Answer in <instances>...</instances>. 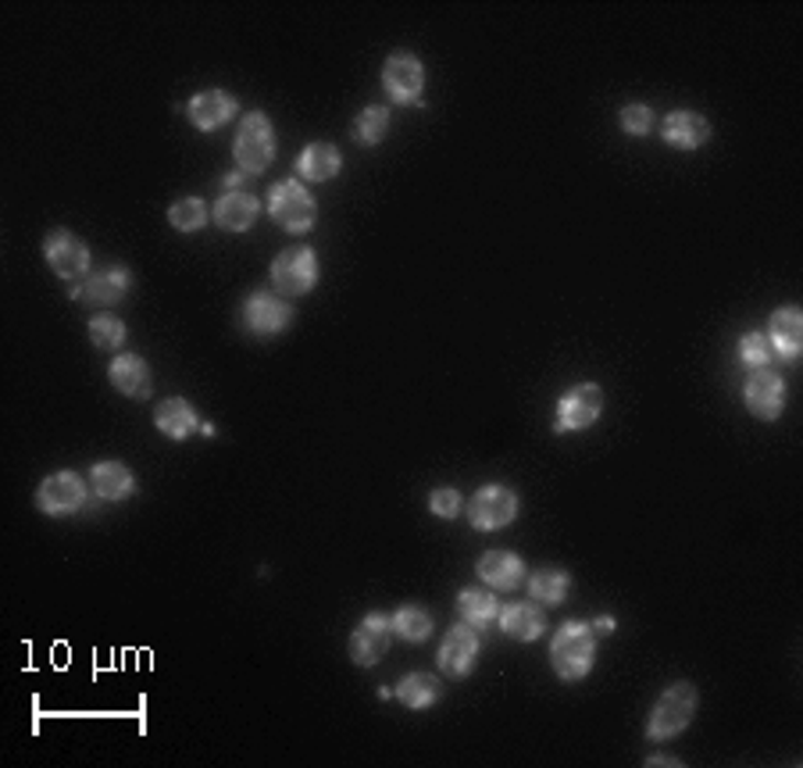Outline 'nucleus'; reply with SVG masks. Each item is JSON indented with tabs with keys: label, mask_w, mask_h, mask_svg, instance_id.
I'll use <instances>...</instances> for the list:
<instances>
[{
	"label": "nucleus",
	"mask_w": 803,
	"mask_h": 768,
	"mask_svg": "<svg viewBox=\"0 0 803 768\" xmlns=\"http://www.w3.org/2000/svg\"><path fill=\"white\" fill-rule=\"evenodd\" d=\"M696 715V686L693 683H672L654 704V715L646 722L650 740H672L689 726Z\"/></svg>",
	"instance_id": "nucleus-3"
},
{
	"label": "nucleus",
	"mask_w": 803,
	"mask_h": 768,
	"mask_svg": "<svg viewBox=\"0 0 803 768\" xmlns=\"http://www.w3.org/2000/svg\"><path fill=\"white\" fill-rule=\"evenodd\" d=\"M43 258H47L54 273L68 282H83L89 276V250L83 247V239L72 236L68 230H51L43 236Z\"/></svg>",
	"instance_id": "nucleus-9"
},
{
	"label": "nucleus",
	"mask_w": 803,
	"mask_h": 768,
	"mask_svg": "<svg viewBox=\"0 0 803 768\" xmlns=\"http://www.w3.org/2000/svg\"><path fill=\"white\" fill-rule=\"evenodd\" d=\"M621 129H625L629 137H646V132L654 129V108H646V104H629V108H621Z\"/></svg>",
	"instance_id": "nucleus-34"
},
{
	"label": "nucleus",
	"mask_w": 803,
	"mask_h": 768,
	"mask_svg": "<svg viewBox=\"0 0 803 768\" xmlns=\"http://www.w3.org/2000/svg\"><path fill=\"white\" fill-rule=\"evenodd\" d=\"M236 115V97H229L225 89H204V94H193L186 104V118L196 129H218Z\"/></svg>",
	"instance_id": "nucleus-16"
},
{
	"label": "nucleus",
	"mask_w": 803,
	"mask_h": 768,
	"mask_svg": "<svg viewBox=\"0 0 803 768\" xmlns=\"http://www.w3.org/2000/svg\"><path fill=\"white\" fill-rule=\"evenodd\" d=\"M340 169H343V158H340L336 143H325V140L308 143L297 154V172H300V179H308V183H329Z\"/></svg>",
	"instance_id": "nucleus-20"
},
{
	"label": "nucleus",
	"mask_w": 803,
	"mask_h": 768,
	"mask_svg": "<svg viewBox=\"0 0 803 768\" xmlns=\"http://www.w3.org/2000/svg\"><path fill=\"white\" fill-rule=\"evenodd\" d=\"M661 137L668 140L672 147H678V150H696V147H704L710 140V122L700 111L682 108V111H672L668 118H664Z\"/></svg>",
	"instance_id": "nucleus-17"
},
{
	"label": "nucleus",
	"mask_w": 803,
	"mask_h": 768,
	"mask_svg": "<svg viewBox=\"0 0 803 768\" xmlns=\"http://www.w3.org/2000/svg\"><path fill=\"white\" fill-rule=\"evenodd\" d=\"M479 579L486 583V586H496V590H511V586H518L525 579V562L518 558V554H511V551H490V554H482L479 565Z\"/></svg>",
	"instance_id": "nucleus-21"
},
{
	"label": "nucleus",
	"mask_w": 803,
	"mask_h": 768,
	"mask_svg": "<svg viewBox=\"0 0 803 768\" xmlns=\"http://www.w3.org/2000/svg\"><path fill=\"white\" fill-rule=\"evenodd\" d=\"M108 375H111V386L118 390V394H126V397H147L150 394V369H147L143 358L118 354L111 361Z\"/></svg>",
	"instance_id": "nucleus-25"
},
{
	"label": "nucleus",
	"mask_w": 803,
	"mask_h": 768,
	"mask_svg": "<svg viewBox=\"0 0 803 768\" xmlns=\"http://www.w3.org/2000/svg\"><path fill=\"white\" fill-rule=\"evenodd\" d=\"M397 697L404 701V707H411V712H426V707H432L439 697H443V686H439V680L429 672H411L397 686Z\"/></svg>",
	"instance_id": "nucleus-27"
},
{
	"label": "nucleus",
	"mask_w": 803,
	"mask_h": 768,
	"mask_svg": "<svg viewBox=\"0 0 803 768\" xmlns=\"http://www.w3.org/2000/svg\"><path fill=\"white\" fill-rule=\"evenodd\" d=\"M429 511L439 519H458L461 515V493L450 487H439L429 493Z\"/></svg>",
	"instance_id": "nucleus-35"
},
{
	"label": "nucleus",
	"mask_w": 803,
	"mask_h": 768,
	"mask_svg": "<svg viewBox=\"0 0 803 768\" xmlns=\"http://www.w3.org/2000/svg\"><path fill=\"white\" fill-rule=\"evenodd\" d=\"M496 622L511 640H539L543 629H547V615L533 600H518V605L500 608Z\"/></svg>",
	"instance_id": "nucleus-19"
},
{
	"label": "nucleus",
	"mask_w": 803,
	"mask_h": 768,
	"mask_svg": "<svg viewBox=\"0 0 803 768\" xmlns=\"http://www.w3.org/2000/svg\"><path fill=\"white\" fill-rule=\"evenodd\" d=\"M597 658V637L586 622H565L554 632L550 665L565 683H582Z\"/></svg>",
	"instance_id": "nucleus-1"
},
{
	"label": "nucleus",
	"mask_w": 803,
	"mask_h": 768,
	"mask_svg": "<svg viewBox=\"0 0 803 768\" xmlns=\"http://www.w3.org/2000/svg\"><path fill=\"white\" fill-rule=\"evenodd\" d=\"M600 415H603V390L597 383H579L557 401L554 433H582L593 426Z\"/></svg>",
	"instance_id": "nucleus-7"
},
{
	"label": "nucleus",
	"mask_w": 803,
	"mask_h": 768,
	"mask_svg": "<svg viewBox=\"0 0 803 768\" xmlns=\"http://www.w3.org/2000/svg\"><path fill=\"white\" fill-rule=\"evenodd\" d=\"M89 483H94V493L100 501H126V497L136 493V479L122 461H97L89 469Z\"/></svg>",
	"instance_id": "nucleus-22"
},
{
	"label": "nucleus",
	"mask_w": 803,
	"mask_h": 768,
	"mask_svg": "<svg viewBox=\"0 0 803 768\" xmlns=\"http://www.w3.org/2000/svg\"><path fill=\"white\" fill-rule=\"evenodd\" d=\"M86 501H89V490L75 472H54V476L43 479L40 490H36L40 511L43 515H54V519L75 515V511L86 508Z\"/></svg>",
	"instance_id": "nucleus-8"
},
{
	"label": "nucleus",
	"mask_w": 803,
	"mask_h": 768,
	"mask_svg": "<svg viewBox=\"0 0 803 768\" xmlns=\"http://www.w3.org/2000/svg\"><path fill=\"white\" fill-rule=\"evenodd\" d=\"M268 215L276 218V225H282L286 233H308L318 218V207H314V198L297 183V179H282V183H276L268 193Z\"/></svg>",
	"instance_id": "nucleus-4"
},
{
	"label": "nucleus",
	"mask_w": 803,
	"mask_h": 768,
	"mask_svg": "<svg viewBox=\"0 0 803 768\" xmlns=\"http://www.w3.org/2000/svg\"><path fill=\"white\" fill-rule=\"evenodd\" d=\"M458 608H461V619L468 626H475V629L493 626L496 615H500V605H496V597L490 590H464L458 597Z\"/></svg>",
	"instance_id": "nucleus-28"
},
{
	"label": "nucleus",
	"mask_w": 803,
	"mask_h": 768,
	"mask_svg": "<svg viewBox=\"0 0 803 768\" xmlns=\"http://www.w3.org/2000/svg\"><path fill=\"white\" fill-rule=\"evenodd\" d=\"M318 282V258L311 247H290L271 262V286L279 297H304Z\"/></svg>",
	"instance_id": "nucleus-5"
},
{
	"label": "nucleus",
	"mask_w": 803,
	"mask_h": 768,
	"mask_svg": "<svg viewBox=\"0 0 803 768\" xmlns=\"http://www.w3.org/2000/svg\"><path fill=\"white\" fill-rule=\"evenodd\" d=\"M169 222L175 225L179 233H196V230H204V222H207V204L201 198H183V201H175L169 207Z\"/></svg>",
	"instance_id": "nucleus-31"
},
{
	"label": "nucleus",
	"mask_w": 803,
	"mask_h": 768,
	"mask_svg": "<svg viewBox=\"0 0 803 768\" xmlns=\"http://www.w3.org/2000/svg\"><path fill=\"white\" fill-rule=\"evenodd\" d=\"M386 129H389V111L383 108V104H368V108L354 118L351 137L361 147H375V143L386 140Z\"/></svg>",
	"instance_id": "nucleus-29"
},
{
	"label": "nucleus",
	"mask_w": 803,
	"mask_h": 768,
	"mask_svg": "<svg viewBox=\"0 0 803 768\" xmlns=\"http://www.w3.org/2000/svg\"><path fill=\"white\" fill-rule=\"evenodd\" d=\"M568 586H571V576L565 568H554V565L536 568L533 576H528V594H533L536 605H547V608L560 605V600L568 597Z\"/></svg>",
	"instance_id": "nucleus-26"
},
{
	"label": "nucleus",
	"mask_w": 803,
	"mask_h": 768,
	"mask_svg": "<svg viewBox=\"0 0 803 768\" xmlns=\"http://www.w3.org/2000/svg\"><path fill=\"white\" fill-rule=\"evenodd\" d=\"M132 286V276L126 265H108V268H97V273H89L83 282L72 286V297L83 300V305H94V308H108V305H118Z\"/></svg>",
	"instance_id": "nucleus-10"
},
{
	"label": "nucleus",
	"mask_w": 803,
	"mask_h": 768,
	"mask_svg": "<svg viewBox=\"0 0 803 768\" xmlns=\"http://www.w3.org/2000/svg\"><path fill=\"white\" fill-rule=\"evenodd\" d=\"M514 519H518V493L500 483L482 487L472 501H468V522H472V530H479V533L504 530V525H511Z\"/></svg>",
	"instance_id": "nucleus-6"
},
{
	"label": "nucleus",
	"mask_w": 803,
	"mask_h": 768,
	"mask_svg": "<svg viewBox=\"0 0 803 768\" xmlns=\"http://www.w3.org/2000/svg\"><path fill=\"white\" fill-rule=\"evenodd\" d=\"M233 154L247 175H261L271 164V158H276V129H271V118L265 111L244 115V122L236 129Z\"/></svg>",
	"instance_id": "nucleus-2"
},
{
	"label": "nucleus",
	"mask_w": 803,
	"mask_h": 768,
	"mask_svg": "<svg viewBox=\"0 0 803 768\" xmlns=\"http://www.w3.org/2000/svg\"><path fill=\"white\" fill-rule=\"evenodd\" d=\"M154 426L169 436V440H186V436L201 433L204 422L196 418V408L186 397H169L154 408Z\"/></svg>",
	"instance_id": "nucleus-18"
},
{
	"label": "nucleus",
	"mask_w": 803,
	"mask_h": 768,
	"mask_svg": "<svg viewBox=\"0 0 803 768\" xmlns=\"http://www.w3.org/2000/svg\"><path fill=\"white\" fill-rule=\"evenodd\" d=\"M421 86H426V68L411 51H397L383 65V89L397 104H418Z\"/></svg>",
	"instance_id": "nucleus-11"
},
{
	"label": "nucleus",
	"mask_w": 803,
	"mask_h": 768,
	"mask_svg": "<svg viewBox=\"0 0 803 768\" xmlns=\"http://www.w3.org/2000/svg\"><path fill=\"white\" fill-rule=\"evenodd\" d=\"M389 640H393V619L383 611H372L361 619V626L351 632V658L354 665L361 669H372L375 661H383L386 651H389Z\"/></svg>",
	"instance_id": "nucleus-12"
},
{
	"label": "nucleus",
	"mask_w": 803,
	"mask_h": 768,
	"mask_svg": "<svg viewBox=\"0 0 803 768\" xmlns=\"http://www.w3.org/2000/svg\"><path fill=\"white\" fill-rule=\"evenodd\" d=\"M771 351H775L782 361H796L800 348H803V314L800 308H782L771 314Z\"/></svg>",
	"instance_id": "nucleus-24"
},
{
	"label": "nucleus",
	"mask_w": 803,
	"mask_h": 768,
	"mask_svg": "<svg viewBox=\"0 0 803 768\" xmlns=\"http://www.w3.org/2000/svg\"><path fill=\"white\" fill-rule=\"evenodd\" d=\"M89 340H94V348H100V351H118L126 343V322L115 319V314H97V319L89 322Z\"/></svg>",
	"instance_id": "nucleus-32"
},
{
	"label": "nucleus",
	"mask_w": 803,
	"mask_h": 768,
	"mask_svg": "<svg viewBox=\"0 0 803 768\" xmlns=\"http://www.w3.org/2000/svg\"><path fill=\"white\" fill-rule=\"evenodd\" d=\"M479 661V637H475V626H453L443 643H439V672L453 675V680H464V675H472Z\"/></svg>",
	"instance_id": "nucleus-14"
},
{
	"label": "nucleus",
	"mask_w": 803,
	"mask_h": 768,
	"mask_svg": "<svg viewBox=\"0 0 803 768\" xmlns=\"http://www.w3.org/2000/svg\"><path fill=\"white\" fill-rule=\"evenodd\" d=\"M290 322H293V308L276 294L257 290L244 300V326L254 337H279Z\"/></svg>",
	"instance_id": "nucleus-13"
},
{
	"label": "nucleus",
	"mask_w": 803,
	"mask_h": 768,
	"mask_svg": "<svg viewBox=\"0 0 803 768\" xmlns=\"http://www.w3.org/2000/svg\"><path fill=\"white\" fill-rule=\"evenodd\" d=\"M215 222L222 225V230H229V233H244L250 230V225L257 222V215H261V207H257V201L250 198V193L244 190H229V193H222L218 204H215Z\"/></svg>",
	"instance_id": "nucleus-23"
},
{
	"label": "nucleus",
	"mask_w": 803,
	"mask_h": 768,
	"mask_svg": "<svg viewBox=\"0 0 803 768\" xmlns=\"http://www.w3.org/2000/svg\"><path fill=\"white\" fill-rule=\"evenodd\" d=\"M742 401H747V408L757 415V418H779L782 408H785V380L768 369H757L747 386H742Z\"/></svg>",
	"instance_id": "nucleus-15"
},
{
	"label": "nucleus",
	"mask_w": 803,
	"mask_h": 768,
	"mask_svg": "<svg viewBox=\"0 0 803 768\" xmlns=\"http://www.w3.org/2000/svg\"><path fill=\"white\" fill-rule=\"evenodd\" d=\"M771 358H775V351H771V340L764 333H747L739 340V361L747 369H768L771 365Z\"/></svg>",
	"instance_id": "nucleus-33"
},
{
	"label": "nucleus",
	"mask_w": 803,
	"mask_h": 768,
	"mask_svg": "<svg viewBox=\"0 0 803 768\" xmlns=\"http://www.w3.org/2000/svg\"><path fill=\"white\" fill-rule=\"evenodd\" d=\"M597 629L611 632V629H614V619H611V615H600V619H597Z\"/></svg>",
	"instance_id": "nucleus-36"
},
{
	"label": "nucleus",
	"mask_w": 803,
	"mask_h": 768,
	"mask_svg": "<svg viewBox=\"0 0 803 768\" xmlns=\"http://www.w3.org/2000/svg\"><path fill=\"white\" fill-rule=\"evenodd\" d=\"M646 765H678L675 758H668V755H661V758H650Z\"/></svg>",
	"instance_id": "nucleus-37"
},
{
	"label": "nucleus",
	"mask_w": 803,
	"mask_h": 768,
	"mask_svg": "<svg viewBox=\"0 0 803 768\" xmlns=\"http://www.w3.org/2000/svg\"><path fill=\"white\" fill-rule=\"evenodd\" d=\"M393 632L404 637L407 643H421L432 637V615L421 605H404L397 615H393Z\"/></svg>",
	"instance_id": "nucleus-30"
}]
</instances>
